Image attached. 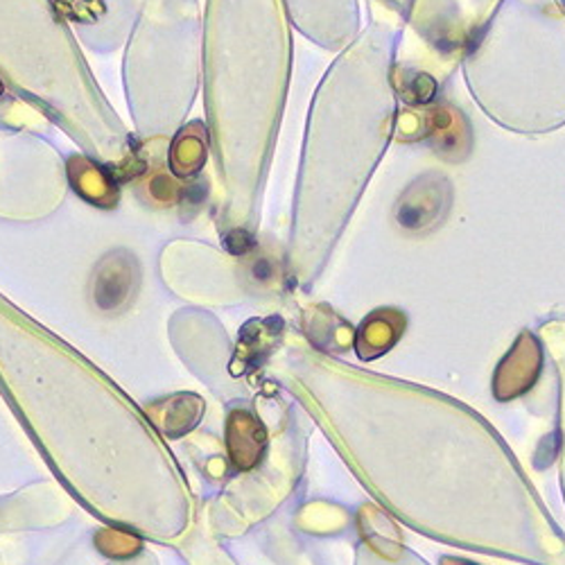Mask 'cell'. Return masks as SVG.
I'll use <instances>...</instances> for the list:
<instances>
[{
  "label": "cell",
  "instance_id": "6da1fadb",
  "mask_svg": "<svg viewBox=\"0 0 565 565\" xmlns=\"http://www.w3.org/2000/svg\"><path fill=\"white\" fill-rule=\"evenodd\" d=\"M450 188L444 179H418L403 195L396 209V222L405 231H428L446 213Z\"/></svg>",
  "mask_w": 565,
  "mask_h": 565
},
{
  "label": "cell",
  "instance_id": "7a4b0ae2",
  "mask_svg": "<svg viewBox=\"0 0 565 565\" xmlns=\"http://www.w3.org/2000/svg\"><path fill=\"white\" fill-rule=\"evenodd\" d=\"M541 373V347L532 335H523L511 353L500 362L493 392L500 401H509L534 387Z\"/></svg>",
  "mask_w": 565,
  "mask_h": 565
},
{
  "label": "cell",
  "instance_id": "3957f363",
  "mask_svg": "<svg viewBox=\"0 0 565 565\" xmlns=\"http://www.w3.org/2000/svg\"><path fill=\"white\" fill-rule=\"evenodd\" d=\"M136 263L127 254L107 256L93 278V301L100 310H120L134 297L136 290Z\"/></svg>",
  "mask_w": 565,
  "mask_h": 565
},
{
  "label": "cell",
  "instance_id": "277c9868",
  "mask_svg": "<svg viewBox=\"0 0 565 565\" xmlns=\"http://www.w3.org/2000/svg\"><path fill=\"white\" fill-rule=\"evenodd\" d=\"M228 452L233 463L241 470H249L260 461V455L265 450V428L258 423V418L245 409H235L228 416Z\"/></svg>",
  "mask_w": 565,
  "mask_h": 565
},
{
  "label": "cell",
  "instance_id": "5b68a950",
  "mask_svg": "<svg viewBox=\"0 0 565 565\" xmlns=\"http://www.w3.org/2000/svg\"><path fill=\"white\" fill-rule=\"evenodd\" d=\"M405 331V317L396 310H379L373 312L360 328L358 333V351L360 358L373 360L387 353Z\"/></svg>",
  "mask_w": 565,
  "mask_h": 565
},
{
  "label": "cell",
  "instance_id": "8992f818",
  "mask_svg": "<svg viewBox=\"0 0 565 565\" xmlns=\"http://www.w3.org/2000/svg\"><path fill=\"white\" fill-rule=\"evenodd\" d=\"M420 125V136L428 138L441 154L459 157V146H468V129L459 122V114L448 107L428 109Z\"/></svg>",
  "mask_w": 565,
  "mask_h": 565
},
{
  "label": "cell",
  "instance_id": "52a82bcc",
  "mask_svg": "<svg viewBox=\"0 0 565 565\" xmlns=\"http://www.w3.org/2000/svg\"><path fill=\"white\" fill-rule=\"evenodd\" d=\"M249 278L256 282V286H269V282L276 278V265L267 256H258L249 265Z\"/></svg>",
  "mask_w": 565,
  "mask_h": 565
},
{
  "label": "cell",
  "instance_id": "ba28073f",
  "mask_svg": "<svg viewBox=\"0 0 565 565\" xmlns=\"http://www.w3.org/2000/svg\"><path fill=\"white\" fill-rule=\"evenodd\" d=\"M224 245L231 254L235 256H245L249 254L254 247H256V241L252 238V235L247 231H231L226 238H224Z\"/></svg>",
  "mask_w": 565,
  "mask_h": 565
},
{
  "label": "cell",
  "instance_id": "9c48e42d",
  "mask_svg": "<svg viewBox=\"0 0 565 565\" xmlns=\"http://www.w3.org/2000/svg\"><path fill=\"white\" fill-rule=\"evenodd\" d=\"M444 565H470V563H457V561H450V558H446V561H444Z\"/></svg>",
  "mask_w": 565,
  "mask_h": 565
}]
</instances>
